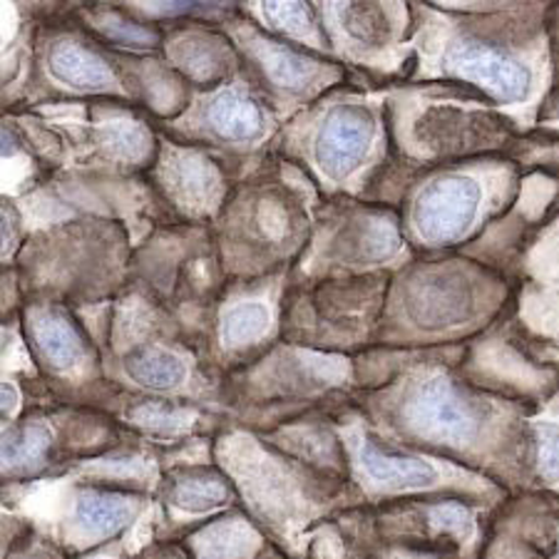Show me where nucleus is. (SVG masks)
<instances>
[{"mask_svg":"<svg viewBox=\"0 0 559 559\" xmlns=\"http://www.w3.org/2000/svg\"><path fill=\"white\" fill-rule=\"evenodd\" d=\"M549 8L498 3L428 21L418 35V75L473 90L518 130H532L555 87Z\"/></svg>","mask_w":559,"mask_h":559,"instance_id":"nucleus-1","label":"nucleus"},{"mask_svg":"<svg viewBox=\"0 0 559 559\" xmlns=\"http://www.w3.org/2000/svg\"><path fill=\"white\" fill-rule=\"evenodd\" d=\"M395 418L416 445L457 465L515 480L530 473V420L518 403L475 391L438 368L413 373L395 399Z\"/></svg>","mask_w":559,"mask_h":559,"instance_id":"nucleus-2","label":"nucleus"},{"mask_svg":"<svg viewBox=\"0 0 559 559\" xmlns=\"http://www.w3.org/2000/svg\"><path fill=\"white\" fill-rule=\"evenodd\" d=\"M520 185L518 162L480 157L428 169L405 204V237L423 251L467 245L492 216L512 204Z\"/></svg>","mask_w":559,"mask_h":559,"instance_id":"nucleus-3","label":"nucleus"},{"mask_svg":"<svg viewBox=\"0 0 559 559\" xmlns=\"http://www.w3.org/2000/svg\"><path fill=\"white\" fill-rule=\"evenodd\" d=\"M504 296V282L490 269L463 259L426 261L395 284L388 313L393 326L405 323L413 341L432 346L480 331L502 309Z\"/></svg>","mask_w":559,"mask_h":559,"instance_id":"nucleus-4","label":"nucleus"},{"mask_svg":"<svg viewBox=\"0 0 559 559\" xmlns=\"http://www.w3.org/2000/svg\"><path fill=\"white\" fill-rule=\"evenodd\" d=\"M416 105L401 150L426 162L428 169L490 157L495 152L512 155L522 142L518 124L467 87L432 85Z\"/></svg>","mask_w":559,"mask_h":559,"instance_id":"nucleus-5","label":"nucleus"},{"mask_svg":"<svg viewBox=\"0 0 559 559\" xmlns=\"http://www.w3.org/2000/svg\"><path fill=\"white\" fill-rule=\"evenodd\" d=\"M381 140V117L373 107L356 97H338L313 117L304 152L321 182L346 187L371 165Z\"/></svg>","mask_w":559,"mask_h":559,"instance_id":"nucleus-6","label":"nucleus"},{"mask_svg":"<svg viewBox=\"0 0 559 559\" xmlns=\"http://www.w3.org/2000/svg\"><path fill=\"white\" fill-rule=\"evenodd\" d=\"M231 35L261 90L278 103H306L338 80V70L316 58L306 45L261 35L249 23H239Z\"/></svg>","mask_w":559,"mask_h":559,"instance_id":"nucleus-7","label":"nucleus"},{"mask_svg":"<svg viewBox=\"0 0 559 559\" xmlns=\"http://www.w3.org/2000/svg\"><path fill=\"white\" fill-rule=\"evenodd\" d=\"M185 124L187 134L222 147H251L274 130L269 107L245 85L212 87L200 107L185 117Z\"/></svg>","mask_w":559,"mask_h":559,"instance_id":"nucleus-8","label":"nucleus"},{"mask_svg":"<svg viewBox=\"0 0 559 559\" xmlns=\"http://www.w3.org/2000/svg\"><path fill=\"white\" fill-rule=\"evenodd\" d=\"M319 15L333 48L358 60L393 48L401 38L399 3H323Z\"/></svg>","mask_w":559,"mask_h":559,"instance_id":"nucleus-9","label":"nucleus"},{"mask_svg":"<svg viewBox=\"0 0 559 559\" xmlns=\"http://www.w3.org/2000/svg\"><path fill=\"white\" fill-rule=\"evenodd\" d=\"M45 70L56 85L83 95H124V85L117 75L115 62L105 58L93 45L58 35L45 48Z\"/></svg>","mask_w":559,"mask_h":559,"instance_id":"nucleus-10","label":"nucleus"},{"mask_svg":"<svg viewBox=\"0 0 559 559\" xmlns=\"http://www.w3.org/2000/svg\"><path fill=\"white\" fill-rule=\"evenodd\" d=\"M28 341L38 364L48 371L70 376L85 371L90 364V346L83 331L60 306H40L28 313Z\"/></svg>","mask_w":559,"mask_h":559,"instance_id":"nucleus-11","label":"nucleus"},{"mask_svg":"<svg viewBox=\"0 0 559 559\" xmlns=\"http://www.w3.org/2000/svg\"><path fill=\"white\" fill-rule=\"evenodd\" d=\"M530 269L535 274L525 296L530 326L559 344V214L539 234Z\"/></svg>","mask_w":559,"mask_h":559,"instance_id":"nucleus-12","label":"nucleus"},{"mask_svg":"<svg viewBox=\"0 0 559 559\" xmlns=\"http://www.w3.org/2000/svg\"><path fill=\"white\" fill-rule=\"evenodd\" d=\"M167 50L173 66L189 80L204 85V90H212L234 62V45L227 38L200 31L179 33L175 40H169Z\"/></svg>","mask_w":559,"mask_h":559,"instance_id":"nucleus-13","label":"nucleus"},{"mask_svg":"<svg viewBox=\"0 0 559 559\" xmlns=\"http://www.w3.org/2000/svg\"><path fill=\"white\" fill-rule=\"evenodd\" d=\"M249 13L259 17L264 33H272L276 38L306 43L309 50L331 48L319 8L309 3H251Z\"/></svg>","mask_w":559,"mask_h":559,"instance_id":"nucleus-14","label":"nucleus"},{"mask_svg":"<svg viewBox=\"0 0 559 559\" xmlns=\"http://www.w3.org/2000/svg\"><path fill=\"white\" fill-rule=\"evenodd\" d=\"M490 549V559H559V512L549 502L532 515V525L520 532L512 527L508 537Z\"/></svg>","mask_w":559,"mask_h":559,"instance_id":"nucleus-15","label":"nucleus"},{"mask_svg":"<svg viewBox=\"0 0 559 559\" xmlns=\"http://www.w3.org/2000/svg\"><path fill=\"white\" fill-rule=\"evenodd\" d=\"M134 515V502L122 492L83 490L75 500V525L90 537H110Z\"/></svg>","mask_w":559,"mask_h":559,"instance_id":"nucleus-16","label":"nucleus"},{"mask_svg":"<svg viewBox=\"0 0 559 559\" xmlns=\"http://www.w3.org/2000/svg\"><path fill=\"white\" fill-rule=\"evenodd\" d=\"M272 309L261 299L237 301L224 309L219 321V344L227 350H245L261 344L272 329Z\"/></svg>","mask_w":559,"mask_h":559,"instance_id":"nucleus-17","label":"nucleus"},{"mask_svg":"<svg viewBox=\"0 0 559 559\" xmlns=\"http://www.w3.org/2000/svg\"><path fill=\"white\" fill-rule=\"evenodd\" d=\"M124 373L147 391H175L185 383L187 364L167 348H140L124 358Z\"/></svg>","mask_w":559,"mask_h":559,"instance_id":"nucleus-18","label":"nucleus"},{"mask_svg":"<svg viewBox=\"0 0 559 559\" xmlns=\"http://www.w3.org/2000/svg\"><path fill=\"white\" fill-rule=\"evenodd\" d=\"M90 23H93V31L97 35H103L107 43L120 45V48L155 50L165 40L162 31H157L155 25L138 21L130 11H112V8L93 11L90 13Z\"/></svg>","mask_w":559,"mask_h":559,"instance_id":"nucleus-19","label":"nucleus"},{"mask_svg":"<svg viewBox=\"0 0 559 559\" xmlns=\"http://www.w3.org/2000/svg\"><path fill=\"white\" fill-rule=\"evenodd\" d=\"M175 165L177 167L169 169V192L179 202H187V206L212 204L216 189H219V175H216L212 162L185 152V159H177Z\"/></svg>","mask_w":559,"mask_h":559,"instance_id":"nucleus-20","label":"nucleus"},{"mask_svg":"<svg viewBox=\"0 0 559 559\" xmlns=\"http://www.w3.org/2000/svg\"><path fill=\"white\" fill-rule=\"evenodd\" d=\"M530 473L545 490L559 492V416L530 420Z\"/></svg>","mask_w":559,"mask_h":559,"instance_id":"nucleus-21","label":"nucleus"},{"mask_svg":"<svg viewBox=\"0 0 559 559\" xmlns=\"http://www.w3.org/2000/svg\"><path fill=\"white\" fill-rule=\"evenodd\" d=\"M227 498H229L227 480L210 471L185 473V477H179V480L173 485V502L177 508L189 510V512L216 508V504H222Z\"/></svg>","mask_w":559,"mask_h":559,"instance_id":"nucleus-22","label":"nucleus"},{"mask_svg":"<svg viewBox=\"0 0 559 559\" xmlns=\"http://www.w3.org/2000/svg\"><path fill=\"white\" fill-rule=\"evenodd\" d=\"M50 448V430L43 423H25L11 428L3 436V463L5 467H35L43 463Z\"/></svg>","mask_w":559,"mask_h":559,"instance_id":"nucleus-23","label":"nucleus"},{"mask_svg":"<svg viewBox=\"0 0 559 559\" xmlns=\"http://www.w3.org/2000/svg\"><path fill=\"white\" fill-rule=\"evenodd\" d=\"M202 543L206 559H237L249 549L251 532L247 525H239V520H222L204 532Z\"/></svg>","mask_w":559,"mask_h":559,"instance_id":"nucleus-24","label":"nucleus"},{"mask_svg":"<svg viewBox=\"0 0 559 559\" xmlns=\"http://www.w3.org/2000/svg\"><path fill=\"white\" fill-rule=\"evenodd\" d=\"M128 11L142 17H157V21H175V17H192V15H227L234 5L227 3H132Z\"/></svg>","mask_w":559,"mask_h":559,"instance_id":"nucleus-25","label":"nucleus"},{"mask_svg":"<svg viewBox=\"0 0 559 559\" xmlns=\"http://www.w3.org/2000/svg\"><path fill=\"white\" fill-rule=\"evenodd\" d=\"M512 155L518 157L520 165L527 167H545L552 169V173L559 175V140H535V142H520Z\"/></svg>","mask_w":559,"mask_h":559,"instance_id":"nucleus-26","label":"nucleus"},{"mask_svg":"<svg viewBox=\"0 0 559 559\" xmlns=\"http://www.w3.org/2000/svg\"><path fill=\"white\" fill-rule=\"evenodd\" d=\"M549 43H552L555 87H559V5H552V8H549Z\"/></svg>","mask_w":559,"mask_h":559,"instance_id":"nucleus-27","label":"nucleus"},{"mask_svg":"<svg viewBox=\"0 0 559 559\" xmlns=\"http://www.w3.org/2000/svg\"><path fill=\"white\" fill-rule=\"evenodd\" d=\"M17 405V393L11 381L3 383V418H8L13 413V408Z\"/></svg>","mask_w":559,"mask_h":559,"instance_id":"nucleus-28","label":"nucleus"},{"mask_svg":"<svg viewBox=\"0 0 559 559\" xmlns=\"http://www.w3.org/2000/svg\"><path fill=\"white\" fill-rule=\"evenodd\" d=\"M552 504H555V510L559 512V500H552Z\"/></svg>","mask_w":559,"mask_h":559,"instance_id":"nucleus-29","label":"nucleus"}]
</instances>
